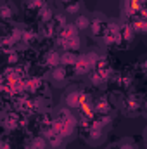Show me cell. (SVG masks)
<instances>
[{"instance_id":"6da1fadb","label":"cell","mask_w":147,"mask_h":149,"mask_svg":"<svg viewBox=\"0 0 147 149\" xmlns=\"http://www.w3.org/2000/svg\"><path fill=\"white\" fill-rule=\"evenodd\" d=\"M121 109L125 113V116L128 118H135V116H140L144 114V97L142 95H130L125 99Z\"/></svg>"},{"instance_id":"7a4b0ae2","label":"cell","mask_w":147,"mask_h":149,"mask_svg":"<svg viewBox=\"0 0 147 149\" xmlns=\"http://www.w3.org/2000/svg\"><path fill=\"white\" fill-rule=\"evenodd\" d=\"M54 120L59 123V125H66V127H73L76 128L78 127V118L73 114V111L69 108H66L64 104L59 106L55 109V114H54Z\"/></svg>"},{"instance_id":"3957f363","label":"cell","mask_w":147,"mask_h":149,"mask_svg":"<svg viewBox=\"0 0 147 149\" xmlns=\"http://www.w3.org/2000/svg\"><path fill=\"white\" fill-rule=\"evenodd\" d=\"M106 26H107V17L102 16L101 12H97V14H94V17L90 19L88 30L92 31V37L95 38V40H101L102 35H104V31H106Z\"/></svg>"},{"instance_id":"277c9868","label":"cell","mask_w":147,"mask_h":149,"mask_svg":"<svg viewBox=\"0 0 147 149\" xmlns=\"http://www.w3.org/2000/svg\"><path fill=\"white\" fill-rule=\"evenodd\" d=\"M81 97H83V92L76 87H71L62 94V104L69 109H76L81 104Z\"/></svg>"},{"instance_id":"5b68a950","label":"cell","mask_w":147,"mask_h":149,"mask_svg":"<svg viewBox=\"0 0 147 149\" xmlns=\"http://www.w3.org/2000/svg\"><path fill=\"white\" fill-rule=\"evenodd\" d=\"M43 137L49 144V149H61L64 146V139L52 128H45L43 130Z\"/></svg>"},{"instance_id":"8992f818","label":"cell","mask_w":147,"mask_h":149,"mask_svg":"<svg viewBox=\"0 0 147 149\" xmlns=\"http://www.w3.org/2000/svg\"><path fill=\"white\" fill-rule=\"evenodd\" d=\"M17 14V7L12 0H0V19L9 21Z\"/></svg>"},{"instance_id":"52a82bcc","label":"cell","mask_w":147,"mask_h":149,"mask_svg":"<svg viewBox=\"0 0 147 149\" xmlns=\"http://www.w3.org/2000/svg\"><path fill=\"white\" fill-rule=\"evenodd\" d=\"M133 37H135V31L132 28L130 23H123L119 24V33H118V45L123 43V45H128L133 42Z\"/></svg>"},{"instance_id":"ba28073f","label":"cell","mask_w":147,"mask_h":149,"mask_svg":"<svg viewBox=\"0 0 147 149\" xmlns=\"http://www.w3.org/2000/svg\"><path fill=\"white\" fill-rule=\"evenodd\" d=\"M66 80H68V71H66V66H55V68H52V73H50V81L54 83V85H57V87H61V85H64L66 83Z\"/></svg>"},{"instance_id":"9c48e42d","label":"cell","mask_w":147,"mask_h":149,"mask_svg":"<svg viewBox=\"0 0 147 149\" xmlns=\"http://www.w3.org/2000/svg\"><path fill=\"white\" fill-rule=\"evenodd\" d=\"M57 47L64 49V50H71L76 52L80 47H81V38L80 37H73V38H57Z\"/></svg>"},{"instance_id":"30bf717a","label":"cell","mask_w":147,"mask_h":149,"mask_svg":"<svg viewBox=\"0 0 147 149\" xmlns=\"http://www.w3.org/2000/svg\"><path fill=\"white\" fill-rule=\"evenodd\" d=\"M92 109H94V113H97V114H109L111 113L109 99H107V97H101V99H97V102L92 104Z\"/></svg>"},{"instance_id":"8fae6325","label":"cell","mask_w":147,"mask_h":149,"mask_svg":"<svg viewBox=\"0 0 147 149\" xmlns=\"http://www.w3.org/2000/svg\"><path fill=\"white\" fill-rule=\"evenodd\" d=\"M74 66V73L76 74H87L92 71V66L88 64V61L85 59V56H78L76 63L73 64Z\"/></svg>"},{"instance_id":"7c38bea8","label":"cell","mask_w":147,"mask_h":149,"mask_svg":"<svg viewBox=\"0 0 147 149\" xmlns=\"http://www.w3.org/2000/svg\"><path fill=\"white\" fill-rule=\"evenodd\" d=\"M76 59H78L76 52H71V50H64L62 54H59V64L61 66H73Z\"/></svg>"},{"instance_id":"4fadbf2b","label":"cell","mask_w":147,"mask_h":149,"mask_svg":"<svg viewBox=\"0 0 147 149\" xmlns=\"http://www.w3.org/2000/svg\"><path fill=\"white\" fill-rule=\"evenodd\" d=\"M73 24H74V28H76L78 31H87L88 26H90V17L85 16V14H78V16H74Z\"/></svg>"},{"instance_id":"5bb4252c","label":"cell","mask_w":147,"mask_h":149,"mask_svg":"<svg viewBox=\"0 0 147 149\" xmlns=\"http://www.w3.org/2000/svg\"><path fill=\"white\" fill-rule=\"evenodd\" d=\"M59 37L61 38H73V37H80V31L74 28V24H66V26H62L59 31Z\"/></svg>"},{"instance_id":"9a60e30c","label":"cell","mask_w":147,"mask_h":149,"mask_svg":"<svg viewBox=\"0 0 147 149\" xmlns=\"http://www.w3.org/2000/svg\"><path fill=\"white\" fill-rule=\"evenodd\" d=\"M38 17L42 19V23H50L52 17H54V12H52V9L49 5H42L38 9Z\"/></svg>"},{"instance_id":"2e32d148","label":"cell","mask_w":147,"mask_h":149,"mask_svg":"<svg viewBox=\"0 0 147 149\" xmlns=\"http://www.w3.org/2000/svg\"><path fill=\"white\" fill-rule=\"evenodd\" d=\"M81 9H83V2L81 0H73V2H69L68 5H66V14H69V16H78L80 12H81Z\"/></svg>"},{"instance_id":"e0dca14e","label":"cell","mask_w":147,"mask_h":149,"mask_svg":"<svg viewBox=\"0 0 147 149\" xmlns=\"http://www.w3.org/2000/svg\"><path fill=\"white\" fill-rule=\"evenodd\" d=\"M52 26H54V30L55 31H59L62 26H66L68 24V17H66V14H55L54 17H52Z\"/></svg>"},{"instance_id":"ac0fdd59","label":"cell","mask_w":147,"mask_h":149,"mask_svg":"<svg viewBox=\"0 0 147 149\" xmlns=\"http://www.w3.org/2000/svg\"><path fill=\"white\" fill-rule=\"evenodd\" d=\"M33 149H49V144H47V141H45V137L43 135H38V137H33V141H31V144H30Z\"/></svg>"},{"instance_id":"d6986e66","label":"cell","mask_w":147,"mask_h":149,"mask_svg":"<svg viewBox=\"0 0 147 149\" xmlns=\"http://www.w3.org/2000/svg\"><path fill=\"white\" fill-rule=\"evenodd\" d=\"M116 146H118V149H137L135 141H133V139H128V137H125V139L118 141V142H116Z\"/></svg>"},{"instance_id":"ffe728a7","label":"cell","mask_w":147,"mask_h":149,"mask_svg":"<svg viewBox=\"0 0 147 149\" xmlns=\"http://www.w3.org/2000/svg\"><path fill=\"white\" fill-rule=\"evenodd\" d=\"M47 64H49L50 68H55V66H59V54H57L55 50H52V52L47 56Z\"/></svg>"},{"instance_id":"44dd1931","label":"cell","mask_w":147,"mask_h":149,"mask_svg":"<svg viewBox=\"0 0 147 149\" xmlns=\"http://www.w3.org/2000/svg\"><path fill=\"white\" fill-rule=\"evenodd\" d=\"M83 56H85V59L88 61V64L94 68L95 63H97V59H99V54H97V52H87V54H83Z\"/></svg>"},{"instance_id":"7402d4cb","label":"cell","mask_w":147,"mask_h":149,"mask_svg":"<svg viewBox=\"0 0 147 149\" xmlns=\"http://www.w3.org/2000/svg\"><path fill=\"white\" fill-rule=\"evenodd\" d=\"M0 149H10V141L7 137H2L0 139Z\"/></svg>"},{"instance_id":"603a6c76","label":"cell","mask_w":147,"mask_h":149,"mask_svg":"<svg viewBox=\"0 0 147 149\" xmlns=\"http://www.w3.org/2000/svg\"><path fill=\"white\" fill-rule=\"evenodd\" d=\"M106 149H118V146H116V142H114V144H111V146H107Z\"/></svg>"},{"instance_id":"cb8c5ba5","label":"cell","mask_w":147,"mask_h":149,"mask_svg":"<svg viewBox=\"0 0 147 149\" xmlns=\"http://www.w3.org/2000/svg\"><path fill=\"white\" fill-rule=\"evenodd\" d=\"M59 2H61V3H64V5H68V3H69V2H73V0H59Z\"/></svg>"},{"instance_id":"d4e9b609","label":"cell","mask_w":147,"mask_h":149,"mask_svg":"<svg viewBox=\"0 0 147 149\" xmlns=\"http://www.w3.org/2000/svg\"><path fill=\"white\" fill-rule=\"evenodd\" d=\"M24 149H33V148H31V146H28V148H24Z\"/></svg>"}]
</instances>
